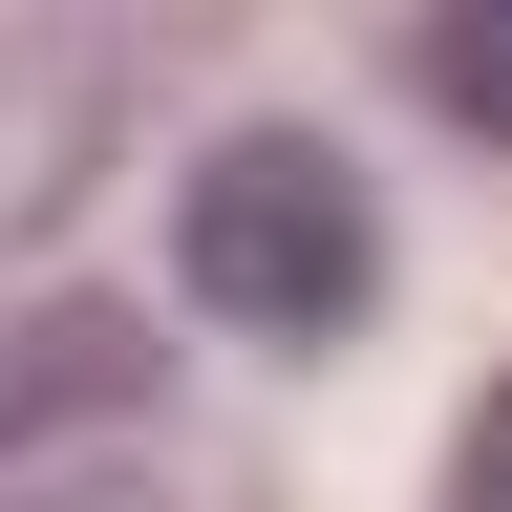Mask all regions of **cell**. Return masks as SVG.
Masks as SVG:
<instances>
[{
    "mask_svg": "<svg viewBox=\"0 0 512 512\" xmlns=\"http://www.w3.org/2000/svg\"><path fill=\"white\" fill-rule=\"evenodd\" d=\"M171 278H192V320H235V342H363L384 214H363V171L320 150V128H235V150H192V192H171Z\"/></svg>",
    "mask_w": 512,
    "mask_h": 512,
    "instance_id": "1",
    "label": "cell"
},
{
    "mask_svg": "<svg viewBox=\"0 0 512 512\" xmlns=\"http://www.w3.org/2000/svg\"><path fill=\"white\" fill-rule=\"evenodd\" d=\"M406 64H427V86L512 150V0H448V22H406Z\"/></svg>",
    "mask_w": 512,
    "mask_h": 512,
    "instance_id": "2",
    "label": "cell"
},
{
    "mask_svg": "<svg viewBox=\"0 0 512 512\" xmlns=\"http://www.w3.org/2000/svg\"><path fill=\"white\" fill-rule=\"evenodd\" d=\"M448 512H512V363H491V406H470V448H448Z\"/></svg>",
    "mask_w": 512,
    "mask_h": 512,
    "instance_id": "3",
    "label": "cell"
},
{
    "mask_svg": "<svg viewBox=\"0 0 512 512\" xmlns=\"http://www.w3.org/2000/svg\"><path fill=\"white\" fill-rule=\"evenodd\" d=\"M0 512H171V470H43V491H0Z\"/></svg>",
    "mask_w": 512,
    "mask_h": 512,
    "instance_id": "4",
    "label": "cell"
}]
</instances>
